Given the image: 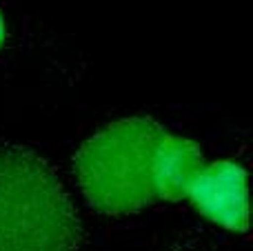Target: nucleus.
I'll use <instances>...</instances> for the list:
<instances>
[{
  "mask_svg": "<svg viewBox=\"0 0 253 251\" xmlns=\"http://www.w3.org/2000/svg\"><path fill=\"white\" fill-rule=\"evenodd\" d=\"M162 133L156 120L133 116L107 125L80 145L74 169L89 207L120 216L156 203L151 165Z\"/></svg>",
  "mask_w": 253,
  "mask_h": 251,
  "instance_id": "nucleus-2",
  "label": "nucleus"
},
{
  "mask_svg": "<svg viewBox=\"0 0 253 251\" xmlns=\"http://www.w3.org/2000/svg\"><path fill=\"white\" fill-rule=\"evenodd\" d=\"M83 222L53 167L31 149L0 147V251H80Z\"/></svg>",
  "mask_w": 253,
  "mask_h": 251,
  "instance_id": "nucleus-1",
  "label": "nucleus"
},
{
  "mask_svg": "<svg viewBox=\"0 0 253 251\" xmlns=\"http://www.w3.org/2000/svg\"><path fill=\"white\" fill-rule=\"evenodd\" d=\"M2 40H4V20H2V13H0V47H2Z\"/></svg>",
  "mask_w": 253,
  "mask_h": 251,
  "instance_id": "nucleus-5",
  "label": "nucleus"
},
{
  "mask_svg": "<svg viewBox=\"0 0 253 251\" xmlns=\"http://www.w3.org/2000/svg\"><path fill=\"white\" fill-rule=\"evenodd\" d=\"M205 167L202 151L189 138L162 133L153 154L151 165V187L153 200L175 203L187 198L189 187Z\"/></svg>",
  "mask_w": 253,
  "mask_h": 251,
  "instance_id": "nucleus-4",
  "label": "nucleus"
},
{
  "mask_svg": "<svg viewBox=\"0 0 253 251\" xmlns=\"http://www.w3.org/2000/svg\"><path fill=\"white\" fill-rule=\"evenodd\" d=\"M187 198L205 218L229 231H247L249 225V198H247V171L238 163L218 160L205 165Z\"/></svg>",
  "mask_w": 253,
  "mask_h": 251,
  "instance_id": "nucleus-3",
  "label": "nucleus"
}]
</instances>
